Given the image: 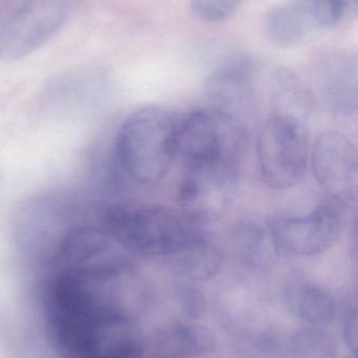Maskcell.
I'll use <instances>...</instances> for the list:
<instances>
[{
	"label": "cell",
	"mask_w": 358,
	"mask_h": 358,
	"mask_svg": "<svg viewBox=\"0 0 358 358\" xmlns=\"http://www.w3.org/2000/svg\"><path fill=\"white\" fill-rule=\"evenodd\" d=\"M317 88L332 113L358 115V52L334 50L317 65Z\"/></svg>",
	"instance_id": "obj_10"
},
{
	"label": "cell",
	"mask_w": 358,
	"mask_h": 358,
	"mask_svg": "<svg viewBox=\"0 0 358 358\" xmlns=\"http://www.w3.org/2000/svg\"><path fill=\"white\" fill-rule=\"evenodd\" d=\"M178 187L180 212L197 225L219 220L233 203L239 166L227 164H183Z\"/></svg>",
	"instance_id": "obj_5"
},
{
	"label": "cell",
	"mask_w": 358,
	"mask_h": 358,
	"mask_svg": "<svg viewBox=\"0 0 358 358\" xmlns=\"http://www.w3.org/2000/svg\"><path fill=\"white\" fill-rule=\"evenodd\" d=\"M351 358H358V357H355V355H353V357H351Z\"/></svg>",
	"instance_id": "obj_22"
},
{
	"label": "cell",
	"mask_w": 358,
	"mask_h": 358,
	"mask_svg": "<svg viewBox=\"0 0 358 358\" xmlns=\"http://www.w3.org/2000/svg\"><path fill=\"white\" fill-rule=\"evenodd\" d=\"M57 254L69 271L104 273L125 271L134 255L102 225L69 229Z\"/></svg>",
	"instance_id": "obj_9"
},
{
	"label": "cell",
	"mask_w": 358,
	"mask_h": 358,
	"mask_svg": "<svg viewBox=\"0 0 358 358\" xmlns=\"http://www.w3.org/2000/svg\"><path fill=\"white\" fill-rule=\"evenodd\" d=\"M271 113L288 115L305 122L317 106L315 94L298 73L286 66H277L268 76Z\"/></svg>",
	"instance_id": "obj_13"
},
{
	"label": "cell",
	"mask_w": 358,
	"mask_h": 358,
	"mask_svg": "<svg viewBox=\"0 0 358 358\" xmlns=\"http://www.w3.org/2000/svg\"><path fill=\"white\" fill-rule=\"evenodd\" d=\"M313 176L331 201L358 206V148L341 132H323L310 153Z\"/></svg>",
	"instance_id": "obj_6"
},
{
	"label": "cell",
	"mask_w": 358,
	"mask_h": 358,
	"mask_svg": "<svg viewBox=\"0 0 358 358\" xmlns=\"http://www.w3.org/2000/svg\"><path fill=\"white\" fill-rule=\"evenodd\" d=\"M264 27L268 39L281 48L302 45L325 31L306 6L292 0L271 8Z\"/></svg>",
	"instance_id": "obj_12"
},
{
	"label": "cell",
	"mask_w": 358,
	"mask_h": 358,
	"mask_svg": "<svg viewBox=\"0 0 358 358\" xmlns=\"http://www.w3.org/2000/svg\"><path fill=\"white\" fill-rule=\"evenodd\" d=\"M236 241L238 250L252 264L263 266L273 264L280 255L269 231L268 224L250 223L243 225L241 229H238Z\"/></svg>",
	"instance_id": "obj_15"
},
{
	"label": "cell",
	"mask_w": 358,
	"mask_h": 358,
	"mask_svg": "<svg viewBox=\"0 0 358 358\" xmlns=\"http://www.w3.org/2000/svg\"><path fill=\"white\" fill-rule=\"evenodd\" d=\"M267 224L279 254L313 257L327 252L336 243L342 216L340 206L330 201L309 214L275 218Z\"/></svg>",
	"instance_id": "obj_7"
},
{
	"label": "cell",
	"mask_w": 358,
	"mask_h": 358,
	"mask_svg": "<svg viewBox=\"0 0 358 358\" xmlns=\"http://www.w3.org/2000/svg\"><path fill=\"white\" fill-rule=\"evenodd\" d=\"M255 75L254 62L248 57L237 55L221 62L206 81L210 107L237 117L252 102Z\"/></svg>",
	"instance_id": "obj_11"
},
{
	"label": "cell",
	"mask_w": 358,
	"mask_h": 358,
	"mask_svg": "<svg viewBox=\"0 0 358 358\" xmlns=\"http://www.w3.org/2000/svg\"><path fill=\"white\" fill-rule=\"evenodd\" d=\"M357 301H358V268H357Z\"/></svg>",
	"instance_id": "obj_21"
},
{
	"label": "cell",
	"mask_w": 358,
	"mask_h": 358,
	"mask_svg": "<svg viewBox=\"0 0 358 358\" xmlns=\"http://www.w3.org/2000/svg\"><path fill=\"white\" fill-rule=\"evenodd\" d=\"M115 155L132 180L144 185L161 182L178 155V123L162 107L134 111L120 128Z\"/></svg>",
	"instance_id": "obj_1"
},
{
	"label": "cell",
	"mask_w": 358,
	"mask_h": 358,
	"mask_svg": "<svg viewBox=\"0 0 358 358\" xmlns=\"http://www.w3.org/2000/svg\"><path fill=\"white\" fill-rule=\"evenodd\" d=\"M294 358H336L338 345L334 336L321 326H309L299 330L290 341Z\"/></svg>",
	"instance_id": "obj_16"
},
{
	"label": "cell",
	"mask_w": 358,
	"mask_h": 358,
	"mask_svg": "<svg viewBox=\"0 0 358 358\" xmlns=\"http://www.w3.org/2000/svg\"><path fill=\"white\" fill-rule=\"evenodd\" d=\"M244 138L237 117L210 106L198 109L178 124V155L183 164L239 166Z\"/></svg>",
	"instance_id": "obj_4"
},
{
	"label": "cell",
	"mask_w": 358,
	"mask_h": 358,
	"mask_svg": "<svg viewBox=\"0 0 358 358\" xmlns=\"http://www.w3.org/2000/svg\"><path fill=\"white\" fill-rule=\"evenodd\" d=\"M100 225L134 255L164 258L172 264L206 236L180 210L161 206L110 208Z\"/></svg>",
	"instance_id": "obj_2"
},
{
	"label": "cell",
	"mask_w": 358,
	"mask_h": 358,
	"mask_svg": "<svg viewBox=\"0 0 358 358\" xmlns=\"http://www.w3.org/2000/svg\"><path fill=\"white\" fill-rule=\"evenodd\" d=\"M350 255L353 262L358 268V215L353 221L352 229L350 233Z\"/></svg>",
	"instance_id": "obj_20"
},
{
	"label": "cell",
	"mask_w": 358,
	"mask_h": 358,
	"mask_svg": "<svg viewBox=\"0 0 358 358\" xmlns=\"http://www.w3.org/2000/svg\"><path fill=\"white\" fill-rule=\"evenodd\" d=\"M60 0H24L0 31V60L29 56L50 40L64 23Z\"/></svg>",
	"instance_id": "obj_8"
},
{
	"label": "cell",
	"mask_w": 358,
	"mask_h": 358,
	"mask_svg": "<svg viewBox=\"0 0 358 358\" xmlns=\"http://www.w3.org/2000/svg\"><path fill=\"white\" fill-rule=\"evenodd\" d=\"M344 336L349 349L358 357V303L349 309L345 317Z\"/></svg>",
	"instance_id": "obj_19"
},
{
	"label": "cell",
	"mask_w": 358,
	"mask_h": 358,
	"mask_svg": "<svg viewBox=\"0 0 358 358\" xmlns=\"http://www.w3.org/2000/svg\"><path fill=\"white\" fill-rule=\"evenodd\" d=\"M242 0H189L194 15L206 22L225 20L239 8Z\"/></svg>",
	"instance_id": "obj_18"
},
{
	"label": "cell",
	"mask_w": 358,
	"mask_h": 358,
	"mask_svg": "<svg viewBox=\"0 0 358 358\" xmlns=\"http://www.w3.org/2000/svg\"><path fill=\"white\" fill-rule=\"evenodd\" d=\"M285 302L294 317L310 326L331 323L336 317V303L332 294L315 282L296 279L287 286Z\"/></svg>",
	"instance_id": "obj_14"
},
{
	"label": "cell",
	"mask_w": 358,
	"mask_h": 358,
	"mask_svg": "<svg viewBox=\"0 0 358 358\" xmlns=\"http://www.w3.org/2000/svg\"><path fill=\"white\" fill-rule=\"evenodd\" d=\"M306 6L324 31L338 27L358 10V0H292Z\"/></svg>",
	"instance_id": "obj_17"
},
{
	"label": "cell",
	"mask_w": 358,
	"mask_h": 358,
	"mask_svg": "<svg viewBox=\"0 0 358 358\" xmlns=\"http://www.w3.org/2000/svg\"><path fill=\"white\" fill-rule=\"evenodd\" d=\"M309 159L305 122L271 113L257 138V162L263 182L277 191L296 187L306 176Z\"/></svg>",
	"instance_id": "obj_3"
}]
</instances>
